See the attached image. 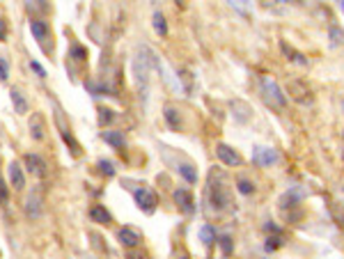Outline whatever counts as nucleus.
I'll use <instances>...</instances> for the list:
<instances>
[{"label": "nucleus", "mask_w": 344, "mask_h": 259, "mask_svg": "<svg viewBox=\"0 0 344 259\" xmlns=\"http://www.w3.org/2000/svg\"><path fill=\"white\" fill-rule=\"evenodd\" d=\"M262 92H264V99L269 101V103H273V106H278V108H285L287 97L282 94L280 85L271 78V76H262Z\"/></svg>", "instance_id": "nucleus-1"}, {"label": "nucleus", "mask_w": 344, "mask_h": 259, "mask_svg": "<svg viewBox=\"0 0 344 259\" xmlns=\"http://www.w3.org/2000/svg\"><path fill=\"white\" fill-rule=\"evenodd\" d=\"M133 197H136V204L142 209L145 213H152L154 209H156V193L154 191H149V188H136L133 191Z\"/></svg>", "instance_id": "nucleus-2"}, {"label": "nucleus", "mask_w": 344, "mask_h": 259, "mask_svg": "<svg viewBox=\"0 0 344 259\" xmlns=\"http://www.w3.org/2000/svg\"><path fill=\"white\" fill-rule=\"evenodd\" d=\"M23 163H26L28 172L33 174V177H39V179H44V177L48 174L46 161L41 159V156H37V154H26V156H23Z\"/></svg>", "instance_id": "nucleus-3"}, {"label": "nucleus", "mask_w": 344, "mask_h": 259, "mask_svg": "<svg viewBox=\"0 0 344 259\" xmlns=\"http://www.w3.org/2000/svg\"><path fill=\"white\" fill-rule=\"evenodd\" d=\"M41 204H44V193H41V188H34L33 193L26 197V216L28 218H39Z\"/></svg>", "instance_id": "nucleus-4"}, {"label": "nucleus", "mask_w": 344, "mask_h": 259, "mask_svg": "<svg viewBox=\"0 0 344 259\" xmlns=\"http://www.w3.org/2000/svg\"><path fill=\"white\" fill-rule=\"evenodd\" d=\"M252 161L257 163V165H273V163H278V152L271 149V147H255V152H252Z\"/></svg>", "instance_id": "nucleus-5"}, {"label": "nucleus", "mask_w": 344, "mask_h": 259, "mask_svg": "<svg viewBox=\"0 0 344 259\" xmlns=\"http://www.w3.org/2000/svg\"><path fill=\"white\" fill-rule=\"evenodd\" d=\"M117 239L124 248H136V246H140L142 234H140L136 227H122V229L117 232Z\"/></svg>", "instance_id": "nucleus-6"}, {"label": "nucleus", "mask_w": 344, "mask_h": 259, "mask_svg": "<svg viewBox=\"0 0 344 259\" xmlns=\"http://www.w3.org/2000/svg\"><path fill=\"white\" fill-rule=\"evenodd\" d=\"M30 30H33L34 39L39 41L41 46L46 48V41L51 39V28H48L46 21H39V19H33L30 21Z\"/></svg>", "instance_id": "nucleus-7"}, {"label": "nucleus", "mask_w": 344, "mask_h": 259, "mask_svg": "<svg viewBox=\"0 0 344 259\" xmlns=\"http://www.w3.org/2000/svg\"><path fill=\"white\" fill-rule=\"evenodd\" d=\"M7 177H9V184L14 186V191H23L26 186V177H23V170L16 161H12L9 165H7Z\"/></svg>", "instance_id": "nucleus-8"}, {"label": "nucleus", "mask_w": 344, "mask_h": 259, "mask_svg": "<svg viewBox=\"0 0 344 259\" xmlns=\"http://www.w3.org/2000/svg\"><path fill=\"white\" fill-rule=\"evenodd\" d=\"M287 92H289L291 99H296L298 103H308V101H310V90H308V85H303L301 80H291L289 85H287Z\"/></svg>", "instance_id": "nucleus-9"}, {"label": "nucleus", "mask_w": 344, "mask_h": 259, "mask_svg": "<svg viewBox=\"0 0 344 259\" xmlns=\"http://www.w3.org/2000/svg\"><path fill=\"white\" fill-rule=\"evenodd\" d=\"M216 154H218V159L225 163V165H230V167H234V165H241V156H239L232 147H227V145H218L216 147Z\"/></svg>", "instance_id": "nucleus-10"}, {"label": "nucleus", "mask_w": 344, "mask_h": 259, "mask_svg": "<svg viewBox=\"0 0 344 259\" xmlns=\"http://www.w3.org/2000/svg\"><path fill=\"white\" fill-rule=\"evenodd\" d=\"M55 117H58V127H60V133H62V140H65L67 145L71 147V154H73V156H80V145L76 142V140H73L71 131L65 127V122H62V113H58Z\"/></svg>", "instance_id": "nucleus-11"}, {"label": "nucleus", "mask_w": 344, "mask_h": 259, "mask_svg": "<svg viewBox=\"0 0 344 259\" xmlns=\"http://www.w3.org/2000/svg\"><path fill=\"white\" fill-rule=\"evenodd\" d=\"M174 202H177V206L181 209L184 213H193V195L186 191V188H179V191H174Z\"/></svg>", "instance_id": "nucleus-12"}, {"label": "nucleus", "mask_w": 344, "mask_h": 259, "mask_svg": "<svg viewBox=\"0 0 344 259\" xmlns=\"http://www.w3.org/2000/svg\"><path fill=\"white\" fill-rule=\"evenodd\" d=\"M227 193L225 188H223V184H211V204L213 209H225L227 206Z\"/></svg>", "instance_id": "nucleus-13"}, {"label": "nucleus", "mask_w": 344, "mask_h": 259, "mask_svg": "<svg viewBox=\"0 0 344 259\" xmlns=\"http://www.w3.org/2000/svg\"><path fill=\"white\" fill-rule=\"evenodd\" d=\"M44 131H46V122H44V117L39 113H34L33 120H30V133H33V138L44 140Z\"/></svg>", "instance_id": "nucleus-14"}, {"label": "nucleus", "mask_w": 344, "mask_h": 259, "mask_svg": "<svg viewBox=\"0 0 344 259\" xmlns=\"http://www.w3.org/2000/svg\"><path fill=\"white\" fill-rule=\"evenodd\" d=\"M101 138L106 140L113 149H124V135H122V131H103Z\"/></svg>", "instance_id": "nucleus-15"}, {"label": "nucleus", "mask_w": 344, "mask_h": 259, "mask_svg": "<svg viewBox=\"0 0 344 259\" xmlns=\"http://www.w3.org/2000/svg\"><path fill=\"white\" fill-rule=\"evenodd\" d=\"M12 103H14V110L19 115H26L28 110H30V106H28V101H26V97H23V92L21 90H12Z\"/></svg>", "instance_id": "nucleus-16"}, {"label": "nucleus", "mask_w": 344, "mask_h": 259, "mask_svg": "<svg viewBox=\"0 0 344 259\" xmlns=\"http://www.w3.org/2000/svg\"><path fill=\"white\" fill-rule=\"evenodd\" d=\"M90 218L94 220V223H99V225H108V223H110V213L106 211V209H103V206H92V209H90Z\"/></svg>", "instance_id": "nucleus-17"}, {"label": "nucleus", "mask_w": 344, "mask_h": 259, "mask_svg": "<svg viewBox=\"0 0 344 259\" xmlns=\"http://www.w3.org/2000/svg\"><path fill=\"white\" fill-rule=\"evenodd\" d=\"M200 239L205 241V246H211L213 241H216V229L211 225H202L200 227Z\"/></svg>", "instance_id": "nucleus-18"}, {"label": "nucleus", "mask_w": 344, "mask_h": 259, "mask_svg": "<svg viewBox=\"0 0 344 259\" xmlns=\"http://www.w3.org/2000/svg\"><path fill=\"white\" fill-rule=\"evenodd\" d=\"M179 172H181V177H184L188 184H198V172L193 170V165L184 163V165H179Z\"/></svg>", "instance_id": "nucleus-19"}, {"label": "nucleus", "mask_w": 344, "mask_h": 259, "mask_svg": "<svg viewBox=\"0 0 344 259\" xmlns=\"http://www.w3.org/2000/svg\"><path fill=\"white\" fill-rule=\"evenodd\" d=\"M163 115H166L168 124H170L172 129H179V127H181V120H179V113H177V110H174V108H172V106H166V113H163Z\"/></svg>", "instance_id": "nucleus-20"}, {"label": "nucleus", "mask_w": 344, "mask_h": 259, "mask_svg": "<svg viewBox=\"0 0 344 259\" xmlns=\"http://www.w3.org/2000/svg\"><path fill=\"white\" fill-rule=\"evenodd\" d=\"M154 30H156L161 37H166L168 34V23H166V19H163V14L161 12L154 14Z\"/></svg>", "instance_id": "nucleus-21"}, {"label": "nucleus", "mask_w": 344, "mask_h": 259, "mask_svg": "<svg viewBox=\"0 0 344 259\" xmlns=\"http://www.w3.org/2000/svg\"><path fill=\"white\" fill-rule=\"evenodd\" d=\"M113 122V110L110 108H99V124L101 127H106Z\"/></svg>", "instance_id": "nucleus-22"}, {"label": "nucleus", "mask_w": 344, "mask_h": 259, "mask_svg": "<svg viewBox=\"0 0 344 259\" xmlns=\"http://www.w3.org/2000/svg\"><path fill=\"white\" fill-rule=\"evenodd\" d=\"M71 58L76 62H85L87 60V51L83 46H78V44H76V46H71Z\"/></svg>", "instance_id": "nucleus-23"}, {"label": "nucleus", "mask_w": 344, "mask_h": 259, "mask_svg": "<svg viewBox=\"0 0 344 259\" xmlns=\"http://www.w3.org/2000/svg\"><path fill=\"white\" fill-rule=\"evenodd\" d=\"M99 170H101V174H106V177H113V174H115L113 161H99Z\"/></svg>", "instance_id": "nucleus-24"}, {"label": "nucleus", "mask_w": 344, "mask_h": 259, "mask_svg": "<svg viewBox=\"0 0 344 259\" xmlns=\"http://www.w3.org/2000/svg\"><path fill=\"white\" fill-rule=\"evenodd\" d=\"M237 188H239V193H243V195H250L252 191H255V186H252L248 179H241V181L237 184Z\"/></svg>", "instance_id": "nucleus-25"}, {"label": "nucleus", "mask_w": 344, "mask_h": 259, "mask_svg": "<svg viewBox=\"0 0 344 259\" xmlns=\"http://www.w3.org/2000/svg\"><path fill=\"white\" fill-rule=\"evenodd\" d=\"M7 76H9V62L0 55V83H5Z\"/></svg>", "instance_id": "nucleus-26"}, {"label": "nucleus", "mask_w": 344, "mask_h": 259, "mask_svg": "<svg viewBox=\"0 0 344 259\" xmlns=\"http://www.w3.org/2000/svg\"><path fill=\"white\" fill-rule=\"evenodd\" d=\"M7 199H9V191H7L5 181L0 179V206H5V204H7Z\"/></svg>", "instance_id": "nucleus-27"}, {"label": "nucleus", "mask_w": 344, "mask_h": 259, "mask_svg": "<svg viewBox=\"0 0 344 259\" xmlns=\"http://www.w3.org/2000/svg\"><path fill=\"white\" fill-rule=\"evenodd\" d=\"M220 248H223L225 255H232V239L230 236H223V239H220Z\"/></svg>", "instance_id": "nucleus-28"}, {"label": "nucleus", "mask_w": 344, "mask_h": 259, "mask_svg": "<svg viewBox=\"0 0 344 259\" xmlns=\"http://www.w3.org/2000/svg\"><path fill=\"white\" fill-rule=\"evenodd\" d=\"M342 37H344V32L340 30V28H333V30H331V39H333V44H340V41H342Z\"/></svg>", "instance_id": "nucleus-29"}, {"label": "nucleus", "mask_w": 344, "mask_h": 259, "mask_svg": "<svg viewBox=\"0 0 344 259\" xmlns=\"http://www.w3.org/2000/svg\"><path fill=\"white\" fill-rule=\"evenodd\" d=\"M275 248H280V236L266 239V250H275Z\"/></svg>", "instance_id": "nucleus-30"}, {"label": "nucleus", "mask_w": 344, "mask_h": 259, "mask_svg": "<svg viewBox=\"0 0 344 259\" xmlns=\"http://www.w3.org/2000/svg\"><path fill=\"white\" fill-rule=\"evenodd\" d=\"M0 41H7V21L0 19Z\"/></svg>", "instance_id": "nucleus-31"}, {"label": "nucleus", "mask_w": 344, "mask_h": 259, "mask_svg": "<svg viewBox=\"0 0 344 259\" xmlns=\"http://www.w3.org/2000/svg\"><path fill=\"white\" fill-rule=\"evenodd\" d=\"M30 66H33V69H34V71H37V73H39V78H44V76H46V71H44V66H41L39 65V62H30Z\"/></svg>", "instance_id": "nucleus-32"}, {"label": "nucleus", "mask_w": 344, "mask_h": 259, "mask_svg": "<svg viewBox=\"0 0 344 259\" xmlns=\"http://www.w3.org/2000/svg\"><path fill=\"white\" fill-rule=\"evenodd\" d=\"M126 259H147V257L142 253H133V250H131V253L126 255Z\"/></svg>", "instance_id": "nucleus-33"}, {"label": "nucleus", "mask_w": 344, "mask_h": 259, "mask_svg": "<svg viewBox=\"0 0 344 259\" xmlns=\"http://www.w3.org/2000/svg\"><path fill=\"white\" fill-rule=\"evenodd\" d=\"M179 259H188V255H179Z\"/></svg>", "instance_id": "nucleus-34"}, {"label": "nucleus", "mask_w": 344, "mask_h": 259, "mask_svg": "<svg viewBox=\"0 0 344 259\" xmlns=\"http://www.w3.org/2000/svg\"><path fill=\"white\" fill-rule=\"evenodd\" d=\"M342 159H344V152H342Z\"/></svg>", "instance_id": "nucleus-35"}, {"label": "nucleus", "mask_w": 344, "mask_h": 259, "mask_svg": "<svg viewBox=\"0 0 344 259\" xmlns=\"http://www.w3.org/2000/svg\"><path fill=\"white\" fill-rule=\"evenodd\" d=\"M342 7H344V2H342Z\"/></svg>", "instance_id": "nucleus-36"}]
</instances>
